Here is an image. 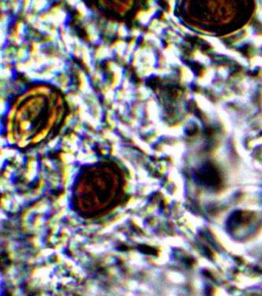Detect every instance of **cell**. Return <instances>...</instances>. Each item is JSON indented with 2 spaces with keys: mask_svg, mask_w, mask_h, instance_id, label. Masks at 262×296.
I'll return each mask as SVG.
<instances>
[{
  "mask_svg": "<svg viewBox=\"0 0 262 296\" xmlns=\"http://www.w3.org/2000/svg\"><path fill=\"white\" fill-rule=\"evenodd\" d=\"M16 69L19 72H25L26 73H28V68H27L25 63L17 62L16 63Z\"/></svg>",
  "mask_w": 262,
  "mask_h": 296,
  "instance_id": "17",
  "label": "cell"
},
{
  "mask_svg": "<svg viewBox=\"0 0 262 296\" xmlns=\"http://www.w3.org/2000/svg\"><path fill=\"white\" fill-rule=\"evenodd\" d=\"M24 30H25V26H24V23L21 22H17L16 26V33H17L18 35H21L24 32Z\"/></svg>",
  "mask_w": 262,
  "mask_h": 296,
  "instance_id": "20",
  "label": "cell"
},
{
  "mask_svg": "<svg viewBox=\"0 0 262 296\" xmlns=\"http://www.w3.org/2000/svg\"><path fill=\"white\" fill-rule=\"evenodd\" d=\"M127 46L128 45L126 44V43L124 41H122V40H119V41H117L114 43V44L112 46V49H114L116 52H117V55L119 57H124V52L125 51V50H127Z\"/></svg>",
  "mask_w": 262,
  "mask_h": 296,
  "instance_id": "5",
  "label": "cell"
},
{
  "mask_svg": "<svg viewBox=\"0 0 262 296\" xmlns=\"http://www.w3.org/2000/svg\"><path fill=\"white\" fill-rule=\"evenodd\" d=\"M12 76V71L10 70V68H7V67H5V68H2L1 69V78L3 79H7L9 78L10 77Z\"/></svg>",
  "mask_w": 262,
  "mask_h": 296,
  "instance_id": "14",
  "label": "cell"
},
{
  "mask_svg": "<svg viewBox=\"0 0 262 296\" xmlns=\"http://www.w3.org/2000/svg\"><path fill=\"white\" fill-rule=\"evenodd\" d=\"M112 55H113L112 49L108 48L107 46H105V45L100 46L95 51V59H98V60H102V59H106V58L112 57Z\"/></svg>",
  "mask_w": 262,
  "mask_h": 296,
  "instance_id": "2",
  "label": "cell"
},
{
  "mask_svg": "<svg viewBox=\"0 0 262 296\" xmlns=\"http://www.w3.org/2000/svg\"><path fill=\"white\" fill-rule=\"evenodd\" d=\"M117 34H118V36L120 37L124 38V37H127L129 35V32L128 31L126 26H124V24H120V26H118V29H117Z\"/></svg>",
  "mask_w": 262,
  "mask_h": 296,
  "instance_id": "13",
  "label": "cell"
},
{
  "mask_svg": "<svg viewBox=\"0 0 262 296\" xmlns=\"http://www.w3.org/2000/svg\"><path fill=\"white\" fill-rule=\"evenodd\" d=\"M76 8L79 11V13H80V15H82V16L87 17L90 14V11L83 2H79L78 4L76 5Z\"/></svg>",
  "mask_w": 262,
  "mask_h": 296,
  "instance_id": "11",
  "label": "cell"
},
{
  "mask_svg": "<svg viewBox=\"0 0 262 296\" xmlns=\"http://www.w3.org/2000/svg\"><path fill=\"white\" fill-rule=\"evenodd\" d=\"M31 3H32V2L31 1H25L24 2V6H23V9H24V10L25 11H27V10H29V8L30 6H32L31 5Z\"/></svg>",
  "mask_w": 262,
  "mask_h": 296,
  "instance_id": "30",
  "label": "cell"
},
{
  "mask_svg": "<svg viewBox=\"0 0 262 296\" xmlns=\"http://www.w3.org/2000/svg\"><path fill=\"white\" fill-rule=\"evenodd\" d=\"M151 16L148 13L147 11H139L136 15V19L142 25H146L150 22Z\"/></svg>",
  "mask_w": 262,
  "mask_h": 296,
  "instance_id": "7",
  "label": "cell"
},
{
  "mask_svg": "<svg viewBox=\"0 0 262 296\" xmlns=\"http://www.w3.org/2000/svg\"><path fill=\"white\" fill-rule=\"evenodd\" d=\"M8 22H9V16L6 13H3L2 15V18H1V27H6L7 28Z\"/></svg>",
  "mask_w": 262,
  "mask_h": 296,
  "instance_id": "22",
  "label": "cell"
},
{
  "mask_svg": "<svg viewBox=\"0 0 262 296\" xmlns=\"http://www.w3.org/2000/svg\"><path fill=\"white\" fill-rule=\"evenodd\" d=\"M129 122L130 125H131L132 127H138L139 126V122L138 121L137 118H131Z\"/></svg>",
  "mask_w": 262,
  "mask_h": 296,
  "instance_id": "27",
  "label": "cell"
},
{
  "mask_svg": "<svg viewBox=\"0 0 262 296\" xmlns=\"http://www.w3.org/2000/svg\"><path fill=\"white\" fill-rule=\"evenodd\" d=\"M32 9L39 12V11H40V10H42L43 8L46 7L47 4V1H43V0H42V1H33V2H32Z\"/></svg>",
  "mask_w": 262,
  "mask_h": 296,
  "instance_id": "10",
  "label": "cell"
},
{
  "mask_svg": "<svg viewBox=\"0 0 262 296\" xmlns=\"http://www.w3.org/2000/svg\"><path fill=\"white\" fill-rule=\"evenodd\" d=\"M11 3V7L13 9V11L14 13H17V11L19 10L20 9V3L21 2L20 1H13V2H10Z\"/></svg>",
  "mask_w": 262,
  "mask_h": 296,
  "instance_id": "23",
  "label": "cell"
},
{
  "mask_svg": "<svg viewBox=\"0 0 262 296\" xmlns=\"http://www.w3.org/2000/svg\"><path fill=\"white\" fill-rule=\"evenodd\" d=\"M30 127V122L29 121H22L21 123V131H27Z\"/></svg>",
  "mask_w": 262,
  "mask_h": 296,
  "instance_id": "24",
  "label": "cell"
},
{
  "mask_svg": "<svg viewBox=\"0 0 262 296\" xmlns=\"http://www.w3.org/2000/svg\"><path fill=\"white\" fill-rule=\"evenodd\" d=\"M133 112H134V114H135V115H136V117H138V118H139V117H141V115H142V110H141V108H140V107H139V105H137L135 107Z\"/></svg>",
  "mask_w": 262,
  "mask_h": 296,
  "instance_id": "25",
  "label": "cell"
},
{
  "mask_svg": "<svg viewBox=\"0 0 262 296\" xmlns=\"http://www.w3.org/2000/svg\"><path fill=\"white\" fill-rule=\"evenodd\" d=\"M7 109V104L5 102L3 99H1V114H4Z\"/></svg>",
  "mask_w": 262,
  "mask_h": 296,
  "instance_id": "28",
  "label": "cell"
},
{
  "mask_svg": "<svg viewBox=\"0 0 262 296\" xmlns=\"http://www.w3.org/2000/svg\"><path fill=\"white\" fill-rule=\"evenodd\" d=\"M15 114H16V109H15V108H13L10 110V113H9V119H10V121L12 120V118H13V116H14Z\"/></svg>",
  "mask_w": 262,
  "mask_h": 296,
  "instance_id": "33",
  "label": "cell"
},
{
  "mask_svg": "<svg viewBox=\"0 0 262 296\" xmlns=\"http://www.w3.org/2000/svg\"><path fill=\"white\" fill-rule=\"evenodd\" d=\"M146 111H147V115L149 118L152 121L155 122L158 118V107L154 100H149L147 103V107H146Z\"/></svg>",
  "mask_w": 262,
  "mask_h": 296,
  "instance_id": "3",
  "label": "cell"
},
{
  "mask_svg": "<svg viewBox=\"0 0 262 296\" xmlns=\"http://www.w3.org/2000/svg\"><path fill=\"white\" fill-rule=\"evenodd\" d=\"M26 21H27V22L28 23H30V24L34 25L35 23V22L38 21V20L36 19V16H35V15L32 14V13H29V14L26 16Z\"/></svg>",
  "mask_w": 262,
  "mask_h": 296,
  "instance_id": "21",
  "label": "cell"
},
{
  "mask_svg": "<svg viewBox=\"0 0 262 296\" xmlns=\"http://www.w3.org/2000/svg\"><path fill=\"white\" fill-rule=\"evenodd\" d=\"M82 59L84 63L88 67H91L92 64V56H91V52H90V49H89L87 46H83L82 48Z\"/></svg>",
  "mask_w": 262,
  "mask_h": 296,
  "instance_id": "6",
  "label": "cell"
},
{
  "mask_svg": "<svg viewBox=\"0 0 262 296\" xmlns=\"http://www.w3.org/2000/svg\"><path fill=\"white\" fill-rule=\"evenodd\" d=\"M102 92H103L105 100H106V101L107 103L112 102L114 100V98H115V96H116V94H115V92L113 90V89H110V88L105 87L104 90Z\"/></svg>",
  "mask_w": 262,
  "mask_h": 296,
  "instance_id": "8",
  "label": "cell"
},
{
  "mask_svg": "<svg viewBox=\"0 0 262 296\" xmlns=\"http://www.w3.org/2000/svg\"><path fill=\"white\" fill-rule=\"evenodd\" d=\"M123 80V72H117L114 73V79H113V84L111 85V89H115L119 87Z\"/></svg>",
  "mask_w": 262,
  "mask_h": 296,
  "instance_id": "9",
  "label": "cell"
},
{
  "mask_svg": "<svg viewBox=\"0 0 262 296\" xmlns=\"http://www.w3.org/2000/svg\"><path fill=\"white\" fill-rule=\"evenodd\" d=\"M28 57V51L25 48H20L18 51L17 52L16 58H17L20 60H23Z\"/></svg>",
  "mask_w": 262,
  "mask_h": 296,
  "instance_id": "15",
  "label": "cell"
},
{
  "mask_svg": "<svg viewBox=\"0 0 262 296\" xmlns=\"http://www.w3.org/2000/svg\"><path fill=\"white\" fill-rule=\"evenodd\" d=\"M117 29H118V27H117V25H116V23H110L107 26L106 32H109L110 34H113L116 32V30L117 31Z\"/></svg>",
  "mask_w": 262,
  "mask_h": 296,
  "instance_id": "19",
  "label": "cell"
},
{
  "mask_svg": "<svg viewBox=\"0 0 262 296\" xmlns=\"http://www.w3.org/2000/svg\"><path fill=\"white\" fill-rule=\"evenodd\" d=\"M79 78L80 81V90L84 93V94H88V95H91L92 92V89L90 85L88 78L86 76V74L82 71L79 72Z\"/></svg>",
  "mask_w": 262,
  "mask_h": 296,
  "instance_id": "1",
  "label": "cell"
},
{
  "mask_svg": "<svg viewBox=\"0 0 262 296\" xmlns=\"http://www.w3.org/2000/svg\"><path fill=\"white\" fill-rule=\"evenodd\" d=\"M117 127L118 129L120 130V131H121L122 133H124V135H127V134H130V129L129 127L126 126V125L122 124L121 122H118V125H117Z\"/></svg>",
  "mask_w": 262,
  "mask_h": 296,
  "instance_id": "18",
  "label": "cell"
},
{
  "mask_svg": "<svg viewBox=\"0 0 262 296\" xmlns=\"http://www.w3.org/2000/svg\"><path fill=\"white\" fill-rule=\"evenodd\" d=\"M129 85H130L129 81H128V78H126V79L124 81L123 84H122L123 90H128V89H129Z\"/></svg>",
  "mask_w": 262,
  "mask_h": 296,
  "instance_id": "29",
  "label": "cell"
},
{
  "mask_svg": "<svg viewBox=\"0 0 262 296\" xmlns=\"http://www.w3.org/2000/svg\"><path fill=\"white\" fill-rule=\"evenodd\" d=\"M131 35L133 37H139V36H141V32H140V30H139V29H137V28H136V29H132V31H131Z\"/></svg>",
  "mask_w": 262,
  "mask_h": 296,
  "instance_id": "26",
  "label": "cell"
},
{
  "mask_svg": "<svg viewBox=\"0 0 262 296\" xmlns=\"http://www.w3.org/2000/svg\"><path fill=\"white\" fill-rule=\"evenodd\" d=\"M94 79L95 81H102V74L99 72H96V73L94 74Z\"/></svg>",
  "mask_w": 262,
  "mask_h": 296,
  "instance_id": "31",
  "label": "cell"
},
{
  "mask_svg": "<svg viewBox=\"0 0 262 296\" xmlns=\"http://www.w3.org/2000/svg\"><path fill=\"white\" fill-rule=\"evenodd\" d=\"M72 119H73V115H69L68 117L66 118V125H70V122H71V121H72Z\"/></svg>",
  "mask_w": 262,
  "mask_h": 296,
  "instance_id": "34",
  "label": "cell"
},
{
  "mask_svg": "<svg viewBox=\"0 0 262 296\" xmlns=\"http://www.w3.org/2000/svg\"><path fill=\"white\" fill-rule=\"evenodd\" d=\"M136 42L135 40H131L128 45L127 46V50H126V54L128 55H131L132 54L133 52H135V48H136Z\"/></svg>",
  "mask_w": 262,
  "mask_h": 296,
  "instance_id": "16",
  "label": "cell"
},
{
  "mask_svg": "<svg viewBox=\"0 0 262 296\" xmlns=\"http://www.w3.org/2000/svg\"><path fill=\"white\" fill-rule=\"evenodd\" d=\"M106 118H107V122L111 126V127H117L118 123H117V121L114 119V112H113V111H111V110H109V111H108Z\"/></svg>",
  "mask_w": 262,
  "mask_h": 296,
  "instance_id": "12",
  "label": "cell"
},
{
  "mask_svg": "<svg viewBox=\"0 0 262 296\" xmlns=\"http://www.w3.org/2000/svg\"><path fill=\"white\" fill-rule=\"evenodd\" d=\"M118 110L120 111V112L121 114H124L127 111L126 107L123 104H118Z\"/></svg>",
  "mask_w": 262,
  "mask_h": 296,
  "instance_id": "32",
  "label": "cell"
},
{
  "mask_svg": "<svg viewBox=\"0 0 262 296\" xmlns=\"http://www.w3.org/2000/svg\"><path fill=\"white\" fill-rule=\"evenodd\" d=\"M86 29H87V32L88 34L90 41L95 44L98 40L99 36H98V31H97V29H96L95 25L89 24L88 26L86 27Z\"/></svg>",
  "mask_w": 262,
  "mask_h": 296,
  "instance_id": "4",
  "label": "cell"
},
{
  "mask_svg": "<svg viewBox=\"0 0 262 296\" xmlns=\"http://www.w3.org/2000/svg\"><path fill=\"white\" fill-rule=\"evenodd\" d=\"M67 3H70L71 6H76L79 3V1H68Z\"/></svg>",
  "mask_w": 262,
  "mask_h": 296,
  "instance_id": "35",
  "label": "cell"
}]
</instances>
